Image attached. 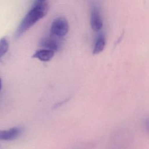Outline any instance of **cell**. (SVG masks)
Wrapping results in <instances>:
<instances>
[{
  "instance_id": "3",
  "label": "cell",
  "mask_w": 149,
  "mask_h": 149,
  "mask_svg": "<svg viewBox=\"0 0 149 149\" xmlns=\"http://www.w3.org/2000/svg\"><path fill=\"white\" fill-rule=\"evenodd\" d=\"M20 127H13L7 130H0V141H10L16 139L21 134Z\"/></svg>"
},
{
  "instance_id": "1",
  "label": "cell",
  "mask_w": 149,
  "mask_h": 149,
  "mask_svg": "<svg viewBox=\"0 0 149 149\" xmlns=\"http://www.w3.org/2000/svg\"><path fill=\"white\" fill-rule=\"evenodd\" d=\"M48 9L49 6L45 2L36 3L20 23L15 32V38H19L36 22L43 18L47 14Z\"/></svg>"
},
{
  "instance_id": "9",
  "label": "cell",
  "mask_w": 149,
  "mask_h": 149,
  "mask_svg": "<svg viewBox=\"0 0 149 149\" xmlns=\"http://www.w3.org/2000/svg\"><path fill=\"white\" fill-rule=\"evenodd\" d=\"M46 0H37L36 3H42V2H44Z\"/></svg>"
},
{
  "instance_id": "7",
  "label": "cell",
  "mask_w": 149,
  "mask_h": 149,
  "mask_svg": "<svg viewBox=\"0 0 149 149\" xmlns=\"http://www.w3.org/2000/svg\"><path fill=\"white\" fill-rule=\"evenodd\" d=\"M105 46V39L103 36H100L95 43L93 53V54H98L101 52Z\"/></svg>"
},
{
  "instance_id": "4",
  "label": "cell",
  "mask_w": 149,
  "mask_h": 149,
  "mask_svg": "<svg viewBox=\"0 0 149 149\" xmlns=\"http://www.w3.org/2000/svg\"><path fill=\"white\" fill-rule=\"evenodd\" d=\"M103 25L102 20L98 9L94 7L91 13V26L93 30L98 31L101 29Z\"/></svg>"
},
{
  "instance_id": "10",
  "label": "cell",
  "mask_w": 149,
  "mask_h": 149,
  "mask_svg": "<svg viewBox=\"0 0 149 149\" xmlns=\"http://www.w3.org/2000/svg\"><path fill=\"white\" fill-rule=\"evenodd\" d=\"M1 88H2V80H1V79L0 78V90H1Z\"/></svg>"
},
{
  "instance_id": "5",
  "label": "cell",
  "mask_w": 149,
  "mask_h": 149,
  "mask_svg": "<svg viewBox=\"0 0 149 149\" xmlns=\"http://www.w3.org/2000/svg\"><path fill=\"white\" fill-rule=\"evenodd\" d=\"M40 45L45 49L57 51L60 48V43L58 40L53 37H47L41 40Z\"/></svg>"
},
{
  "instance_id": "8",
  "label": "cell",
  "mask_w": 149,
  "mask_h": 149,
  "mask_svg": "<svg viewBox=\"0 0 149 149\" xmlns=\"http://www.w3.org/2000/svg\"><path fill=\"white\" fill-rule=\"evenodd\" d=\"M9 45V41L6 37H3L0 39V59L7 52Z\"/></svg>"
},
{
  "instance_id": "6",
  "label": "cell",
  "mask_w": 149,
  "mask_h": 149,
  "mask_svg": "<svg viewBox=\"0 0 149 149\" xmlns=\"http://www.w3.org/2000/svg\"><path fill=\"white\" fill-rule=\"evenodd\" d=\"M55 54V52L48 49H41L37 50L32 56L34 58H37L41 61L43 62H48L49 61L54 57Z\"/></svg>"
},
{
  "instance_id": "2",
  "label": "cell",
  "mask_w": 149,
  "mask_h": 149,
  "mask_svg": "<svg viewBox=\"0 0 149 149\" xmlns=\"http://www.w3.org/2000/svg\"><path fill=\"white\" fill-rule=\"evenodd\" d=\"M68 31L69 24L66 18L59 17L53 21L51 27L52 36L62 37L66 35Z\"/></svg>"
}]
</instances>
